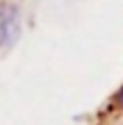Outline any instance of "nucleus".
<instances>
[{"instance_id": "1", "label": "nucleus", "mask_w": 123, "mask_h": 125, "mask_svg": "<svg viewBox=\"0 0 123 125\" xmlns=\"http://www.w3.org/2000/svg\"><path fill=\"white\" fill-rule=\"evenodd\" d=\"M21 34V7L14 0H0V50L16 43Z\"/></svg>"}, {"instance_id": "3", "label": "nucleus", "mask_w": 123, "mask_h": 125, "mask_svg": "<svg viewBox=\"0 0 123 125\" xmlns=\"http://www.w3.org/2000/svg\"><path fill=\"white\" fill-rule=\"evenodd\" d=\"M100 125H123V118H116V121H107V123H100Z\"/></svg>"}, {"instance_id": "2", "label": "nucleus", "mask_w": 123, "mask_h": 125, "mask_svg": "<svg viewBox=\"0 0 123 125\" xmlns=\"http://www.w3.org/2000/svg\"><path fill=\"white\" fill-rule=\"evenodd\" d=\"M116 118H123V80H121V84L116 89L110 93V98L93 112L91 125H100V123L116 121Z\"/></svg>"}]
</instances>
